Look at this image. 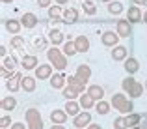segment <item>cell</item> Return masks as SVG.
I'll use <instances>...</instances> for the list:
<instances>
[{"label":"cell","mask_w":147,"mask_h":129,"mask_svg":"<svg viewBox=\"0 0 147 129\" xmlns=\"http://www.w3.org/2000/svg\"><path fill=\"white\" fill-rule=\"evenodd\" d=\"M144 23H145V25H147V11H145V13H144Z\"/></svg>","instance_id":"obj_48"},{"label":"cell","mask_w":147,"mask_h":129,"mask_svg":"<svg viewBox=\"0 0 147 129\" xmlns=\"http://www.w3.org/2000/svg\"><path fill=\"white\" fill-rule=\"evenodd\" d=\"M144 6H147V0H144Z\"/></svg>","instance_id":"obj_52"},{"label":"cell","mask_w":147,"mask_h":129,"mask_svg":"<svg viewBox=\"0 0 147 129\" xmlns=\"http://www.w3.org/2000/svg\"><path fill=\"white\" fill-rule=\"evenodd\" d=\"M11 129H26V126H24V124H21V122H17V124L11 126Z\"/></svg>","instance_id":"obj_41"},{"label":"cell","mask_w":147,"mask_h":129,"mask_svg":"<svg viewBox=\"0 0 147 129\" xmlns=\"http://www.w3.org/2000/svg\"><path fill=\"white\" fill-rule=\"evenodd\" d=\"M37 66H39L37 56H34V54H24L22 56V68L24 69H36Z\"/></svg>","instance_id":"obj_17"},{"label":"cell","mask_w":147,"mask_h":129,"mask_svg":"<svg viewBox=\"0 0 147 129\" xmlns=\"http://www.w3.org/2000/svg\"><path fill=\"white\" fill-rule=\"evenodd\" d=\"M117 34H119V38H129L132 34V23L129 19H119L117 21Z\"/></svg>","instance_id":"obj_5"},{"label":"cell","mask_w":147,"mask_h":129,"mask_svg":"<svg viewBox=\"0 0 147 129\" xmlns=\"http://www.w3.org/2000/svg\"><path fill=\"white\" fill-rule=\"evenodd\" d=\"M0 54H2V58H6V56H7V49H6L4 45L0 47Z\"/></svg>","instance_id":"obj_42"},{"label":"cell","mask_w":147,"mask_h":129,"mask_svg":"<svg viewBox=\"0 0 147 129\" xmlns=\"http://www.w3.org/2000/svg\"><path fill=\"white\" fill-rule=\"evenodd\" d=\"M67 86H71L75 92H78V94H84V88H86V84L82 83V81H78L76 79V75H69L67 77Z\"/></svg>","instance_id":"obj_15"},{"label":"cell","mask_w":147,"mask_h":129,"mask_svg":"<svg viewBox=\"0 0 147 129\" xmlns=\"http://www.w3.org/2000/svg\"><path fill=\"white\" fill-rule=\"evenodd\" d=\"M140 127H142V129H147V118H145V122H144V124H140Z\"/></svg>","instance_id":"obj_47"},{"label":"cell","mask_w":147,"mask_h":129,"mask_svg":"<svg viewBox=\"0 0 147 129\" xmlns=\"http://www.w3.org/2000/svg\"><path fill=\"white\" fill-rule=\"evenodd\" d=\"M0 105H2V111L4 112H11L15 107H17V101H15L13 96H7V97H4V99H2V103H0Z\"/></svg>","instance_id":"obj_24"},{"label":"cell","mask_w":147,"mask_h":129,"mask_svg":"<svg viewBox=\"0 0 147 129\" xmlns=\"http://www.w3.org/2000/svg\"><path fill=\"white\" fill-rule=\"evenodd\" d=\"M114 127L115 129H127L129 124H127V116H119V118L114 120Z\"/></svg>","instance_id":"obj_37"},{"label":"cell","mask_w":147,"mask_h":129,"mask_svg":"<svg viewBox=\"0 0 147 129\" xmlns=\"http://www.w3.org/2000/svg\"><path fill=\"white\" fill-rule=\"evenodd\" d=\"M127 124H129V127H136L142 124V116L138 114V112H130V114H127Z\"/></svg>","instance_id":"obj_31"},{"label":"cell","mask_w":147,"mask_h":129,"mask_svg":"<svg viewBox=\"0 0 147 129\" xmlns=\"http://www.w3.org/2000/svg\"><path fill=\"white\" fill-rule=\"evenodd\" d=\"M132 2H134V6H140V4L144 6V0H132Z\"/></svg>","instance_id":"obj_46"},{"label":"cell","mask_w":147,"mask_h":129,"mask_svg":"<svg viewBox=\"0 0 147 129\" xmlns=\"http://www.w3.org/2000/svg\"><path fill=\"white\" fill-rule=\"evenodd\" d=\"M75 75H76V79H78V81H82V83L86 84L88 81H90V77H91V68H90V66H86V64H80L78 68H76Z\"/></svg>","instance_id":"obj_8"},{"label":"cell","mask_w":147,"mask_h":129,"mask_svg":"<svg viewBox=\"0 0 147 129\" xmlns=\"http://www.w3.org/2000/svg\"><path fill=\"white\" fill-rule=\"evenodd\" d=\"M50 129H65V126H60V124H54Z\"/></svg>","instance_id":"obj_44"},{"label":"cell","mask_w":147,"mask_h":129,"mask_svg":"<svg viewBox=\"0 0 147 129\" xmlns=\"http://www.w3.org/2000/svg\"><path fill=\"white\" fill-rule=\"evenodd\" d=\"M45 45H47V40H45V38L36 40V47H37V49H45Z\"/></svg>","instance_id":"obj_39"},{"label":"cell","mask_w":147,"mask_h":129,"mask_svg":"<svg viewBox=\"0 0 147 129\" xmlns=\"http://www.w3.org/2000/svg\"><path fill=\"white\" fill-rule=\"evenodd\" d=\"M130 129H142V127H140V126H136V127H130Z\"/></svg>","instance_id":"obj_51"},{"label":"cell","mask_w":147,"mask_h":129,"mask_svg":"<svg viewBox=\"0 0 147 129\" xmlns=\"http://www.w3.org/2000/svg\"><path fill=\"white\" fill-rule=\"evenodd\" d=\"M54 2H56V4H60V6H63V4H67L69 0H54Z\"/></svg>","instance_id":"obj_45"},{"label":"cell","mask_w":147,"mask_h":129,"mask_svg":"<svg viewBox=\"0 0 147 129\" xmlns=\"http://www.w3.org/2000/svg\"><path fill=\"white\" fill-rule=\"evenodd\" d=\"M24 40H22V36H13L11 38V47L13 49H17V51H24Z\"/></svg>","instance_id":"obj_35"},{"label":"cell","mask_w":147,"mask_h":129,"mask_svg":"<svg viewBox=\"0 0 147 129\" xmlns=\"http://www.w3.org/2000/svg\"><path fill=\"white\" fill-rule=\"evenodd\" d=\"M76 53H78V51H76L75 41H67V43L63 45V54H65V56H75Z\"/></svg>","instance_id":"obj_33"},{"label":"cell","mask_w":147,"mask_h":129,"mask_svg":"<svg viewBox=\"0 0 147 129\" xmlns=\"http://www.w3.org/2000/svg\"><path fill=\"white\" fill-rule=\"evenodd\" d=\"M21 86H22L24 92H34V90H36V79H34V77H22Z\"/></svg>","instance_id":"obj_28"},{"label":"cell","mask_w":147,"mask_h":129,"mask_svg":"<svg viewBox=\"0 0 147 129\" xmlns=\"http://www.w3.org/2000/svg\"><path fill=\"white\" fill-rule=\"evenodd\" d=\"M13 0H2V4H11Z\"/></svg>","instance_id":"obj_49"},{"label":"cell","mask_w":147,"mask_h":129,"mask_svg":"<svg viewBox=\"0 0 147 129\" xmlns=\"http://www.w3.org/2000/svg\"><path fill=\"white\" fill-rule=\"evenodd\" d=\"M112 107L115 109V111L123 112V114H130V112L134 111V105L132 101H129L125 97V94H114V97H112Z\"/></svg>","instance_id":"obj_2"},{"label":"cell","mask_w":147,"mask_h":129,"mask_svg":"<svg viewBox=\"0 0 147 129\" xmlns=\"http://www.w3.org/2000/svg\"><path fill=\"white\" fill-rule=\"evenodd\" d=\"M121 88H123V92H127L130 97H140L142 94H144V88H145V86L140 84L136 79H132V77H127V79H123Z\"/></svg>","instance_id":"obj_3"},{"label":"cell","mask_w":147,"mask_h":129,"mask_svg":"<svg viewBox=\"0 0 147 129\" xmlns=\"http://www.w3.org/2000/svg\"><path fill=\"white\" fill-rule=\"evenodd\" d=\"M61 96H63L67 101H71V99H75L76 96H80V94H78V92H75V90H73L71 86H65V88H63V92H61Z\"/></svg>","instance_id":"obj_36"},{"label":"cell","mask_w":147,"mask_h":129,"mask_svg":"<svg viewBox=\"0 0 147 129\" xmlns=\"http://www.w3.org/2000/svg\"><path fill=\"white\" fill-rule=\"evenodd\" d=\"M108 11H110L112 15H119L123 11V4L121 2H115V0H112L110 4H108Z\"/></svg>","instance_id":"obj_34"},{"label":"cell","mask_w":147,"mask_h":129,"mask_svg":"<svg viewBox=\"0 0 147 129\" xmlns=\"http://www.w3.org/2000/svg\"><path fill=\"white\" fill-rule=\"evenodd\" d=\"M65 83H67V77L63 75V73H54L52 77H50V86H52L54 90H60V88H65Z\"/></svg>","instance_id":"obj_10"},{"label":"cell","mask_w":147,"mask_h":129,"mask_svg":"<svg viewBox=\"0 0 147 129\" xmlns=\"http://www.w3.org/2000/svg\"><path fill=\"white\" fill-rule=\"evenodd\" d=\"M15 66H17V60L13 56H6L2 60V69H6V71H13Z\"/></svg>","instance_id":"obj_32"},{"label":"cell","mask_w":147,"mask_h":129,"mask_svg":"<svg viewBox=\"0 0 147 129\" xmlns=\"http://www.w3.org/2000/svg\"><path fill=\"white\" fill-rule=\"evenodd\" d=\"M26 124L30 129H43V118H41L37 109H28L26 111Z\"/></svg>","instance_id":"obj_4"},{"label":"cell","mask_w":147,"mask_h":129,"mask_svg":"<svg viewBox=\"0 0 147 129\" xmlns=\"http://www.w3.org/2000/svg\"><path fill=\"white\" fill-rule=\"evenodd\" d=\"M86 129H102L100 126H97V124H90V126H88Z\"/></svg>","instance_id":"obj_43"},{"label":"cell","mask_w":147,"mask_h":129,"mask_svg":"<svg viewBox=\"0 0 147 129\" xmlns=\"http://www.w3.org/2000/svg\"><path fill=\"white\" fill-rule=\"evenodd\" d=\"M21 81H22V75H21V73H13V77H9V79H7V83H6L7 90H9V92H17L19 88H22V86H21Z\"/></svg>","instance_id":"obj_11"},{"label":"cell","mask_w":147,"mask_h":129,"mask_svg":"<svg viewBox=\"0 0 147 129\" xmlns=\"http://www.w3.org/2000/svg\"><path fill=\"white\" fill-rule=\"evenodd\" d=\"M75 45H76V51L78 53H88L90 51V40L86 36H78L75 40Z\"/></svg>","instance_id":"obj_21"},{"label":"cell","mask_w":147,"mask_h":129,"mask_svg":"<svg viewBox=\"0 0 147 129\" xmlns=\"http://www.w3.org/2000/svg\"><path fill=\"white\" fill-rule=\"evenodd\" d=\"M91 124V114L90 112H80L78 116H75V120H73V126L75 127H78V129H82L84 126H90Z\"/></svg>","instance_id":"obj_9"},{"label":"cell","mask_w":147,"mask_h":129,"mask_svg":"<svg viewBox=\"0 0 147 129\" xmlns=\"http://www.w3.org/2000/svg\"><path fill=\"white\" fill-rule=\"evenodd\" d=\"M78 103H80V107H82L84 111H90L91 107H95V105H97V103H95V99H93V97H91V96H90V94H88V92L80 96Z\"/></svg>","instance_id":"obj_18"},{"label":"cell","mask_w":147,"mask_h":129,"mask_svg":"<svg viewBox=\"0 0 147 129\" xmlns=\"http://www.w3.org/2000/svg\"><path fill=\"white\" fill-rule=\"evenodd\" d=\"M50 122L63 126V124L67 122V112H65V109H63V111H52V112H50Z\"/></svg>","instance_id":"obj_16"},{"label":"cell","mask_w":147,"mask_h":129,"mask_svg":"<svg viewBox=\"0 0 147 129\" xmlns=\"http://www.w3.org/2000/svg\"><path fill=\"white\" fill-rule=\"evenodd\" d=\"M127 19H129L130 23H140L144 21V15H142V10L138 6H130L129 11H127Z\"/></svg>","instance_id":"obj_13"},{"label":"cell","mask_w":147,"mask_h":129,"mask_svg":"<svg viewBox=\"0 0 147 129\" xmlns=\"http://www.w3.org/2000/svg\"><path fill=\"white\" fill-rule=\"evenodd\" d=\"M61 15H63V11H61L60 6H50V8H49V19H52V21H61V23H63Z\"/></svg>","instance_id":"obj_27"},{"label":"cell","mask_w":147,"mask_h":129,"mask_svg":"<svg viewBox=\"0 0 147 129\" xmlns=\"http://www.w3.org/2000/svg\"><path fill=\"white\" fill-rule=\"evenodd\" d=\"M110 107H112V103H108V101H104V99H100L97 101V105H95V111L99 112V114H108L110 112Z\"/></svg>","instance_id":"obj_29"},{"label":"cell","mask_w":147,"mask_h":129,"mask_svg":"<svg viewBox=\"0 0 147 129\" xmlns=\"http://www.w3.org/2000/svg\"><path fill=\"white\" fill-rule=\"evenodd\" d=\"M52 77V64H43V66H37L36 68V79L45 81Z\"/></svg>","instance_id":"obj_7"},{"label":"cell","mask_w":147,"mask_h":129,"mask_svg":"<svg viewBox=\"0 0 147 129\" xmlns=\"http://www.w3.org/2000/svg\"><path fill=\"white\" fill-rule=\"evenodd\" d=\"M100 41H102L104 47H117V41H119V34L117 32H112V30H106V32L100 36Z\"/></svg>","instance_id":"obj_6"},{"label":"cell","mask_w":147,"mask_h":129,"mask_svg":"<svg viewBox=\"0 0 147 129\" xmlns=\"http://www.w3.org/2000/svg\"><path fill=\"white\" fill-rule=\"evenodd\" d=\"M144 86H145V90H147V81H145V84H144Z\"/></svg>","instance_id":"obj_53"},{"label":"cell","mask_w":147,"mask_h":129,"mask_svg":"<svg viewBox=\"0 0 147 129\" xmlns=\"http://www.w3.org/2000/svg\"><path fill=\"white\" fill-rule=\"evenodd\" d=\"M9 126H11V118H9V116H2V118H0V127L6 129Z\"/></svg>","instance_id":"obj_38"},{"label":"cell","mask_w":147,"mask_h":129,"mask_svg":"<svg viewBox=\"0 0 147 129\" xmlns=\"http://www.w3.org/2000/svg\"><path fill=\"white\" fill-rule=\"evenodd\" d=\"M127 54H129V49H127V47H123V45L114 47V51H112V58H114V62L127 60Z\"/></svg>","instance_id":"obj_14"},{"label":"cell","mask_w":147,"mask_h":129,"mask_svg":"<svg viewBox=\"0 0 147 129\" xmlns=\"http://www.w3.org/2000/svg\"><path fill=\"white\" fill-rule=\"evenodd\" d=\"M21 28H22L21 21H15V19H7V21H6V30L9 34H13V36H17V34L21 32Z\"/></svg>","instance_id":"obj_20"},{"label":"cell","mask_w":147,"mask_h":129,"mask_svg":"<svg viewBox=\"0 0 147 129\" xmlns=\"http://www.w3.org/2000/svg\"><path fill=\"white\" fill-rule=\"evenodd\" d=\"M37 21H39V19H37L36 13H24L22 19H21V23H22L24 28H34V26L37 25Z\"/></svg>","instance_id":"obj_19"},{"label":"cell","mask_w":147,"mask_h":129,"mask_svg":"<svg viewBox=\"0 0 147 129\" xmlns=\"http://www.w3.org/2000/svg\"><path fill=\"white\" fill-rule=\"evenodd\" d=\"M65 112H67L69 116H78L80 114V103H76L75 99L67 101V105H65Z\"/></svg>","instance_id":"obj_26"},{"label":"cell","mask_w":147,"mask_h":129,"mask_svg":"<svg viewBox=\"0 0 147 129\" xmlns=\"http://www.w3.org/2000/svg\"><path fill=\"white\" fill-rule=\"evenodd\" d=\"M49 40H50V43H52L54 47H58L60 43H63V32H60V30H50L49 32Z\"/></svg>","instance_id":"obj_25"},{"label":"cell","mask_w":147,"mask_h":129,"mask_svg":"<svg viewBox=\"0 0 147 129\" xmlns=\"http://www.w3.org/2000/svg\"><path fill=\"white\" fill-rule=\"evenodd\" d=\"M50 2L52 0H37V6L39 8H50Z\"/></svg>","instance_id":"obj_40"},{"label":"cell","mask_w":147,"mask_h":129,"mask_svg":"<svg viewBox=\"0 0 147 129\" xmlns=\"http://www.w3.org/2000/svg\"><path fill=\"white\" fill-rule=\"evenodd\" d=\"M47 58H49L50 64L54 66V69H58V71H63L67 68V56L63 54V51L56 49L54 45L47 51Z\"/></svg>","instance_id":"obj_1"},{"label":"cell","mask_w":147,"mask_h":129,"mask_svg":"<svg viewBox=\"0 0 147 129\" xmlns=\"http://www.w3.org/2000/svg\"><path fill=\"white\" fill-rule=\"evenodd\" d=\"M61 19H63V23H67V25L76 23L78 21V10H76V8H67V10L63 11V15H61Z\"/></svg>","instance_id":"obj_12"},{"label":"cell","mask_w":147,"mask_h":129,"mask_svg":"<svg viewBox=\"0 0 147 129\" xmlns=\"http://www.w3.org/2000/svg\"><path fill=\"white\" fill-rule=\"evenodd\" d=\"M123 68H125V71L129 73V75H134V73L140 69V64H138L136 58H127V60H125V66H123Z\"/></svg>","instance_id":"obj_23"},{"label":"cell","mask_w":147,"mask_h":129,"mask_svg":"<svg viewBox=\"0 0 147 129\" xmlns=\"http://www.w3.org/2000/svg\"><path fill=\"white\" fill-rule=\"evenodd\" d=\"M100 2H108V4H110V2H112V0H100Z\"/></svg>","instance_id":"obj_50"},{"label":"cell","mask_w":147,"mask_h":129,"mask_svg":"<svg viewBox=\"0 0 147 129\" xmlns=\"http://www.w3.org/2000/svg\"><path fill=\"white\" fill-rule=\"evenodd\" d=\"M82 10H84V13H86V15H95V13H97V6H95L93 0H84Z\"/></svg>","instance_id":"obj_30"},{"label":"cell","mask_w":147,"mask_h":129,"mask_svg":"<svg viewBox=\"0 0 147 129\" xmlns=\"http://www.w3.org/2000/svg\"><path fill=\"white\" fill-rule=\"evenodd\" d=\"M88 94H90L95 101H100L104 97V90H102V86H99V84H91L90 88H88Z\"/></svg>","instance_id":"obj_22"}]
</instances>
